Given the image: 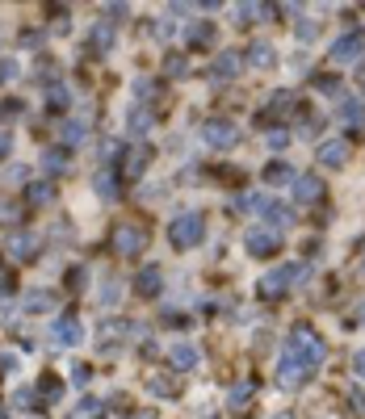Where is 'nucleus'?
Here are the masks:
<instances>
[{"mask_svg": "<svg viewBox=\"0 0 365 419\" xmlns=\"http://www.w3.org/2000/svg\"><path fill=\"white\" fill-rule=\"evenodd\" d=\"M285 357H294V361H303L307 369L315 373L323 365V357H327V348H323V340L311 331L307 323H298L290 331V340H285Z\"/></svg>", "mask_w": 365, "mask_h": 419, "instance_id": "f257e3e1", "label": "nucleus"}, {"mask_svg": "<svg viewBox=\"0 0 365 419\" xmlns=\"http://www.w3.org/2000/svg\"><path fill=\"white\" fill-rule=\"evenodd\" d=\"M202 235H206V218H202V214H181V218H173V227H168V243L181 247V252H189V247L202 243Z\"/></svg>", "mask_w": 365, "mask_h": 419, "instance_id": "f03ea898", "label": "nucleus"}, {"mask_svg": "<svg viewBox=\"0 0 365 419\" xmlns=\"http://www.w3.org/2000/svg\"><path fill=\"white\" fill-rule=\"evenodd\" d=\"M143 247H147V231L138 223H118L114 227V252L118 256H138Z\"/></svg>", "mask_w": 365, "mask_h": 419, "instance_id": "7ed1b4c3", "label": "nucleus"}, {"mask_svg": "<svg viewBox=\"0 0 365 419\" xmlns=\"http://www.w3.org/2000/svg\"><path fill=\"white\" fill-rule=\"evenodd\" d=\"M244 247H248L256 260H265V256H273L277 247H281V235H277L273 227H252L248 239H244Z\"/></svg>", "mask_w": 365, "mask_h": 419, "instance_id": "20e7f679", "label": "nucleus"}, {"mask_svg": "<svg viewBox=\"0 0 365 419\" xmlns=\"http://www.w3.org/2000/svg\"><path fill=\"white\" fill-rule=\"evenodd\" d=\"M202 139L210 143V147H219V151H227V147H235L239 130H235L231 122H223V118H210V122L202 126Z\"/></svg>", "mask_w": 365, "mask_h": 419, "instance_id": "39448f33", "label": "nucleus"}, {"mask_svg": "<svg viewBox=\"0 0 365 419\" xmlns=\"http://www.w3.org/2000/svg\"><path fill=\"white\" fill-rule=\"evenodd\" d=\"M361 55H365L361 34H344V38H336L332 50H327V59H332V63H353V59H361Z\"/></svg>", "mask_w": 365, "mask_h": 419, "instance_id": "423d86ee", "label": "nucleus"}, {"mask_svg": "<svg viewBox=\"0 0 365 419\" xmlns=\"http://www.w3.org/2000/svg\"><path fill=\"white\" fill-rule=\"evenodd\" d=\"M307 377H311V369H307L303 361H294V357H285V352H281V365H277V381H281L285 390H298V386H303Z\"/></svg>", "mask_w": 365, "mask_h": 419, "instance_id": "0eeeda50", "label": "nucleus"}, {"mask_svg": "<svg viewBox=\"0 0 365 419\" xmlns=\"http://www.w3.org/2000/svg\"><path fill=\"white\" fill-rule=\"evenodd\" d=\"M34 247H38V239H34L30 231H13V235H9V243H4V252H9L13 260H30V256H34Z\"/></svg>", "mask_w": 365, "mask_h": 419, "instance_id": "6e6552de", "label": "nucleus"}, {"mask_svg": "<svg viewBox=\"0 0 365 419\" xmlns=\"http://www.w3.org/2000/svg\"><path fill=\"white\" fill-rule=\"evenodd\" d=\"M320 197H323V181H320V177H294V201L315 206Z\"/></svg>", "mask_w": 365, "mask_h": 419, "instance_id": "1a4fd4ad", "label": "nucleus"}, {"mask_svg": "<svg viewBox=\"0 0 365 419\" xmlns=\"http://www.w3.org/2000/svg\"><path fill=\"white\" fill-rule=\"evenodd\" d=\"M168 361H173V369H177V373H189V369H197V361H202V357H197V348H193V344H173V348H168Z\"/></svg>", "mask_w": 365, "mask_h": 419, "instance_id": "9d476101", "label": "nucleus"}, {"mask_svg": "<svg viewBox=\"0 0 365 419\" xmlns=\"http://www.w3.org/2000/svg\"><path fill=\"white\" fill-rule=\"evenodd\" d=\"M290 289V269H273L261 277V298H281Z\"/></svg>", "mask_w": 365, "mask_h": 419, "instance_id": "9b49d317", "label": "nucleus"}, {"mask_svg": "<svg viewBox=\"0 0 365 419\" xmlns=\"http://www.w3.org/2000/svg\"><path fill=\"white\" fill-rule=\"evenodd\" d=\"M55 340H59V344H67V348H72V344H80V340H85L80 319H76V315H63V319L55 323Z\"/></svg>", "mask_w": 365, "mask_h": 419, "instance_id": "f8f14e48", "label": "nucleus"}, {"mask_svg": "<svg viewBox=\"0 0 365 419\" xmlns=\"http://www.w3.org/2000/svg\"><path fill=\"white\" fill-rule=\"evenodd\" d=\"M344 160H349V143L344 139H332V143H323L320 147V164L323 168H340Z\"/></svg>", "mask_w": 365, "mask_h": 419, "instance_id": "ddd939ff", "label": "nucleus"}, {"mask_svg": "<svg viewBox=\"0 0 365 419\" xmlns=\"http://www.w3.org/2000/svg\"><path fill=\"white\" fill-rule=\"evenodd\" d=\"M340 122H344V126H361L365 122V101L361 96H344V101H340Z\"/></svg>", "mask_w": 365, "mask_h": 419, "instance_id": "4468645a", "label": "nucleus"}, {"mask_svg": "<svg viewBox=\"0 0 365 419\" xmlns=\"http://www.w3.org/2000/svg\"><path fill=\"white\" fill-rule=\"evenodd\" d=\"M135 289L143 294V298H156V294H160V269H156V264H147V269H138V277H135Z\"/></svg>", "mask_w": 365, "mask_h": 419, "instance_id": "2eb2a0df", "label": "nucleus"}, {"mask_svg": "<svg viewBox=\"0 0 365 419\" xmlns=\"http://www.w3.org/2000/svg\"><path fill=\"white\" fill-rule=\"evenodd\" d=\"M185 38H189V47H210V43H214V26L197 21V26H189V30H185Z\"/></svg>", "mask_w": 365, "mask_h": 419, "instance_id": "dca6fc26", "label": "nucleus"}, {"mask_svg": "<svg viewBox=\"0 0 365 419\" xmlns=\"http://www.w3.org/2000/svg\"><path fill=\"white\" fill-rule=\"evenodd\" d=\"M239 67H244V63H239V55H235V50H223V55H219V63H214V76H219V80H227V76H239Z\"/></svg>", "mask_w": 365, "mask_h": 419, "instance_id": "f3484780", "label": "nucleus"}, {"mask_svg": "<svg viewBox=\"0 0 365 419\" xmlns=\"http://www.w3.org/2000/svg\"><path fill=\"white\" fill-rule=\"evenodd\" d=\"M92 189H97V197H101V201H114V197H118V177H114V172H97Z\"/></svg>", "mask_w": 365, "mask_h": 419, "instance_id": "a211bd4d", "label": "nucleus"}, {"mask_svg": "<svg viewBox=\"0 0 365 419\" xmlns=\"http://www.w3.org/2000/svg\"><path fill=\"white\" fill-rule=\"evenodd\" d=\"M105 415V403H97V398H80L76 407H72V415L67 419H101Z\"/></svg>", "mask_w": 365, "mask_h": 419, "instance_id": "6ab92c4d", "label": "nucleus"}, {"mask_svg": "<svg viewBox=\"0 0 365 419\" xmlns=\"http://www.w3.org/2000/svg\"><path fill=\"white\" fill-rule=\"evenodd\" d=\"M248 63H252V67H273V47H269V43H252Z\"/></svg>", "mask_w": 365, "mask_h": 419, "instance_id": "aec40b11", "label": "nucleus"}, {"mask_svg": "<svg viewBox=\"0 0 365 419\" xmlns=\"http://www.w3.org/2000/svg\"><path fill=\"white\" fill-rule=\"evenodd\" d=\"M50 306H55V294H46V289H34V294L26 298V311H30V315H43Z\"/></svg>", "mask_w": 365, "mask_h": 419, "instance_id": "412c9836", "label": "nucleus"}, {"mask_svg": "<svg viewBox=\"0 0 365 419\" xmlns=\"http://www.w3.org/2000/svg\"><path fill=\"white\" fill-rule=\"evenodd\" d=\"M89 47H92V50H109V47H114V30H109L105 21H97V26H92Z\"/></svg>", "mask_w": 365, "mask_h": 419, "instance_id": "4be33fe9", "label": "nucleus"}, {"mask_svg": "<svg viewBox=\"0 0 365 419\" xmlns=\"http://www.w3.org/2000/svg\"><path fill=\"white\" fill-rule=\"evenodd\" d=\"M285 181H294V168L290 164H269L265 168V185H285Z\"/></svg>", "mask_w": 365, "mask_h": 419, "instance_id": "5701e85b", "label": "nucleus"}, {"mask_svg": "<svg viewBox=\"0 0 365 419\" xmlns=\"http://www.w3.org/2000/svg\"><path fill=\"white\" fill-rule=\"evenodd\" d=\"M143 168H147V147H135V151L126 155V177L135 181V177H143Z\"/></svg>", "mask_w": 365, "mask_h": 419, "instance_id": "b1692460", "label": "nucleus"}, {"mask_svg": "<svg viewBox=\"0 0 365 419\" xmlns=\"http://www.w3.org/2000/svg\"><path fill=\"white\" fill-rule=\"evenodd\" d=\"M227 403H231V411H248V403H252V386H235L227 394Z\"/></svg>", "mask_w": 365, "mask_h": 419, "instance_id": "393cba45", "label": "nucleus"}, {"mask_svg": "<svg viewBox=\"0 0 365 419\" xmlns=\"http://www.w3.org/2000/svg\"><path fill=\"white\" fill-rule=\"evenodd\" d=\"M59 390H63V386H59V377H55V373H43V381H38V394H43L46 403H55V398H59Z\"/></svg>", "mask_w": 365, "mask_h": 419, "instance_id": "a878e982", "label": "nucleus"}, {"mask_svg": "<svg viewBox=\"0 0 365 419\" xmlns=\"http://www.w3.org/2000/svg\"><path fill=\"white\" fill-rule=\"evenodd\" d=\"M46 172H63L67 168V151H46Z\"/></svg>", "mask_w": 365, "mask_h": 419, "instance_id": "bb28decb", "label": "nucleus"}, {"mask_svg": "<svg viewBox=\"0 0 365 419\" xmlns=\"http://www.w3.org/2000/svg\"><path fill=\"white\" fill-rule=\"evenodd\" d=\"M63 139L67 143H85V122H63Z\"/></svg>", "mask_w": 365, "mask_h": 419, "instance_id": "cd10ccee", "label": "nucleus"}, {"mask_svg": "<svg viewBox=\"0 0 365 419\" xmlns=\"http://www.w3.org/2000/svg\"><path fill=\"white\" fill-rule=\"evenodd\" d=\"M147 386H151V390H156L160 398H177V390H173V381H164V377H151Z\"/></svg>", "mask_w": 365, "mask_h": 419, "instance_id": "c85d7f7f", "label": "nucleus"}, {"mask_svg": "<svg viewBox=\"0 0 365 419\" xmlns=\"http://www.w3.org/2000/svg\"><path fill=\"white\" fill-rule=\"evenodd\" d=\"M285 109H294V96H290V93H277L273 101H269V113H285Z\"/></svg>", "mask_w": 365, "mask_h": 419, "instance_id": "c756f323", "label": "nucleus"}, {"mask_svg": "<svg viewBox=\"0 0 365 419\" xmlns=\"http://www.w3.org/2000/svg\"><path fill=\"white\" fill-rule=\"evenodd\" d=\"M26 193H30V201H34V206H46V201H50V185H30Z\"/></svg>", "mask_w": 365, "mask_h": 419, "instance_id": "7c9ffc66", "label": "nucleus"}, {"mask_svg": "<svg viewBox=\"0 0 365 419\" xmlns=\"http://www.w3.org/2000/svg\"><path fill=\"white\" fill-rule=\"evenodd\" d=\"M46 101H50V109H67L72 93H67V89H50V96H46Z\"/></svg>", "mask_w": 365, "mask_h": 419, "instance_id": "2f4dec72", "label": "nucleus"}, {"mask_svg": "<svg viewBox=\"0 0 365 419\" xmlns=\"http://www.w3.org/2000/svg\"><path fill=\"white\" fill-rule=\"evenodd\" d=\"M147 126H151V113H147V109H138V113H131V130H135V135H143Z\"/></svg>", "mask_w": 365, "mask_h": 419, "instance_id": "473e14b6", "label": "nucleus"}, {"mask_svg": "<svg viewBox=\"0 0 365 419\" xmlns=\"http://www.w3.org/2000/svg\"><path fill=\"white\" fill-rule=\"evenodd\" d=\"M320 93L323 96H340V80H336V76H323V80H320Z\"/></svg>", "mask_w": 365, "mask_h": 419, "instance_id": "72a5a7b5", "label": "nucleus"}, {"mask_svg": "<svg viewBox=\"0 0 365 419\" xmlns=\"http://www.w3.org/2000/svg\"><path fill=\"white\" fill-rule=\"evenodd\" d=\"M265 143H269V147H285V143H290V130H269V135H265Z\"/></svg>", "mask_w": 365, "mask_h": 419, "instance_id": "f704fd0d", "label": "nucleus"}, {"mask_svg": "<svg viewBox=\"0 0 365 419\" xmlns=\"http://www.w3.org/2000/svg\"><path fill=\"white\" fill-rule=\"evenodd\" d=\"M189 67H185V59L181 55H168V76H185Z\"/></svg>", "mask_w": 365, "mask_h": 419, "instance_id": "c9c22d12", "label": "nucleus"}, {"mask_svg": "<svg viewBox=\"0 0 365 419\" xmlns=\"http://www.w3.org/2000/svg\"><path fill=\"white\" fill-rule=\"evenodd\" d=\"M101 302H105V306H114V302H118V285H114V281H105V289H101Z\"/></svg>", "mask_w": 365, "mask_h": 419, "instance_id": "e433bc0d", "label": "nucleus"}, {"mask_svg": "<svg viewBox=\"0 0 365 419\" xmlns=\"http://www.w3.org/2000/svg\"><path fill=\"white\" fill-rule=\"evenodd\" d=\"M13 298V277H0V306Z\"/></svg>", "mask_w": 365, "mask_h": 419, "instance_id": "4c0bfd02", "label": "nucleus"}, {"mask_svg": "<svg viewBox=\"0 0 365 419\" xmlns=\"http://www.w3.org/2000/svg\"><path fill=\"white\" fill-rule=\"evenodd\" d=\"M13 76H17V63L4 59V63H0V80H13Z\"/></svg>", "mask_w": 365, "mask_h": 419, "instance_id": "58836bf2", "label": "nucleus"}, {"mask_svg": "<svg viewBox=\"0 0 365 419\" xmlns=\"http://www.w3.org/2000/svg\"><path fill=\"white\" fill-rule=\"evenodd\" d=\"M135 96H138V101H151V84H147V80H138V84H135Z\"/></svg>", "mask_w": 365, "mask_h": 419, "instance_id": "ea45409f", "label": "nucleus"}, {"mask_svg": "<svg viewBox=\"0 0 365 419\" xmlns=\"http://www.w3.org/2000/svg\"><path fill=\"white\" fill-rule=\"evenodd\" d=\"M298 34H303V38H315V34H320V26H315V21H303V30H298Z\"/></svg>", "mask_w": 365, "mask_h": 419, "instance_id": "a19ab883", "label": "nucleus"}, {"mask_svg": "<svg viewBox=\"0 0 365 419\" xmlns=\"http://www.w3.org/2000/svg\"><path fill=\"white\" fill-rule=\"evenodd\" d=\"M9 147H13V139H9V135L0 130V155H9Z\"/></svg>", "mask_w": 365, "mask_h": 419, "instance_id": "79ce46f5", "label": "nucleus"}, {"mask_svg": "<svg viewBox=\"0 0 365 419\" xmlns=\"http://www.w3.org/2000/svg\"><path fill=\"white\" fill-rule=\"evenodd\" d=\"M357 373H361V377H365V348H361V352H357Z\"/></svg>", "mask_w": 365, "mask_h": 419, "instance_id": "37998d69", "label": "nucleus"}, {"mask_svg": "<svg viewBox=\"0 0 365 419\" xmlns=\"http://www.w3.org/2000/svg\"><path fill=\"white\" fill-rule=\"evenodd\" d=\"M126 419H156V411H135V415H126Z\"/></svg>", "mask_w": 365, "mask_h": 419, "instance_id": "c03bdc74", "label": "nucleus"}, {"mask_svg": "<svg viewBox=\"0 0 365 419\" xmlns=\"http://www.w3.org/2000/svg\"><path fill=\"white\" fill-rule=\"evenodd\" d=\"M361 84H365V67H361Z\"/></svg>", "mask_w": 365, "mask_h": 419, "instance_id": "a18cd8bd", "label": "nucleus"}]
</instances>
